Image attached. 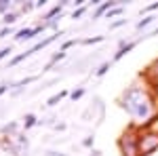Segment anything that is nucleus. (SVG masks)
Returning <instances> with one entry per match:
<instances>
[{
	"instance_id": "4468645a",
	"label": "nucleus",
	"mask_w": 158,
	"mask_h": 156,
	"mask_svg": "<svg viewBox=\"0 0 158 156\" xmlns=\"http://www.w3.org/2000/svg\"><path fill=\"white\" fill-rule=\"evenodd\" d=\"M122 13V6H114V9H110L108 11V19L110 17H114V15H120Z\"/></svg>"
},
{
	"instance_id": "20e7f679",
	"label": "nucleus",
	"mask_w": 158,
	"mask_h": 156,
	"mask_svg": "<svg viewBox=\"0 0 158 156\" xmlns=\"http://www.w3.org/2000/svg\"><path fill=\"white\" fill-rule=\"evenodd\" d=\"M114 6V2H103V4H99L97 6V11H95V17H99V15H103L106 11H110Z\"/></svg>"
},
{
	"instance_id": "9b49d317",
	"label": "nucleus",
	"mask_w": 158,
	"mask_h": 156,
	"mask_svg": "<svg viewBox=\"0 0 158 156\" xmlns=\"http://www.w3.org/2000/svg\"><path fill=\"white\" fill-rule=\"evenodd\" d=\"M82 95H85V89H78V91H72V93H70V97H72L74 101H76V99H80Z\"/></svg>"
},
{
	"instance_id": "7ed1b4c3",
	"label": "nucleus",
	"mask_w": 158,
	"mask_h": 156,
	"mask_svg": "<svg viewBox=\"0 0 158 156\" xmlns=\"http://www.w3.org/2000/svg\"><path fill=\"white\" fill-rule=\"evenodd\" d=\"M135 44H137V42H129V44H127V47H122L120 51H118V53H116V55H114V61L122 59V57H124V55H127V53H129V51H133V48H135Z\"/></svg>"
},
{
	"instance_id": "4be33fe9",
	"label": "nucleus",
	"mask_w": 158,
	"mask_h": 156,
	"mask_svg": "<svg viewBox=\"0 0 158 156\" xmlns=\"http://www.w3.org/2000/svg\"><path fill=\"white\" fill-rule=\"evenodd\" d=\"M6 89H9V84H0V95H2V93H4Z\"/></svg>"
},
{
	"instance_id": "b1692460",
	"label": "nucleus",
	"mask_w": 158,
	"mask_h": 156,
	"mask_svg": "<svg viewBox=\"0 0 158 156\" xmlns=\"http://www.w3.org/2000/svg\"><path fill=\"white\" fill-rule=\"evenodd\" d=\"M152 34H158V27H156V30H154V32H152Z\"/></svg>"
},
{
	"instance_id": "dca6fc26",
	"label": "nucleus",
	"mask_w": 158,
	"mask_h": 156,
	"mask_svg": "<svg viewBox=\"0 0 158 156\" xmlns=\"http://www.w3.org/2000/svg\"><path fill=\"white\" fill-rule=\"evenodd\" d=\"M127 23V19H118V21H114V23H110V30H116V27H120V25Z\"/></svg>"
},
{
	"instance_id": "423d86ee",
	"label": "nucleus",
	"mask_w": 158,
	"mask_h": 156,
	"mask_svg": "<svg viewBox=\"0 0 158 156\" xmlns=\"http://www.w3.org/2000/svg\"><path fill=\"white\" fill-rule=\"evenodd\" d=\"M34 124H36V116H34V114H27V116L23 118V127L30 129V127H34Z\"/></svg>"
},
{
	"instance_id": "2eb2a0df",
	"label": "nucleus",
	"mask_w": 158,
	"mask_h": 156,
	"mask_svg": "<svg viewBox=\"0 0 158 156\" xmlns=\"http://www.w3.org/2000/svg\"><path fill=\"white\" fill-rule=\"evenodd\" d=\"M85 11H86V6H80V9H78V11H74L72 19H78V17H82V15H85Z\"/></svg>"
},
{
	"instance_id": "f03ea898",
	"label": "nucleus",
	"mask_w": 158,
	"mask_h": 156,
	"mask_svg": "<svg viewBox=\"0 0 158 156\" xmlns=\"http://www.w3.org/2000/svg\"><path fill=\"white\" fill-rule=\"evenodd\" d=\"M47 27V23L42 25H36V27H23L21 32H17V36H15V40H30V38H34L40 32V30H44Z\"/></svg>"
},
{
	"instance_id": "6e6552de",
	"label": "nucleus",
	"mask_w": 158,
	"mask_h": 156,
	"mask_svg": "<svg viewBox=\"0 0 158 156\" xmlns=\"http://www.w3.org/2000/svg\"><path fill=\"white\" fill-rule=\"evenodd\" d=\"M61 11H63V6H53L49 13H47V19H51V17H55V15H61Z\"/></svg>"
},
{
	"instance_id": "f3484780",
	"label": "nucleus",
	"mask_w": 158,
	"mask_h": 156,
	"mask_svg": "<svg viewBox=\"0 0 158 156\" xmlns=\"http://www.w3.org/2000/svg\"><path fill=\"white\" fill-rule=\"evenodd\" d=\"M6 55H11V47H6V48H2V51H0V59H4Z\"/></svg>"
},
{
	"instance_id": "0eeeda50",
	"label": "nucleus",
	"mask_w": 158,
	"mask_h": 156,
	"mask_svg": "<svg viewBox=\"0 0 158 156\" xmlns=\"http://www.w3.org/2000/svg\"><path fill=\"white\" fill-rule=\"evenodd\" d=\"M152 21H154V17H146V19H141V21L137 23V30H143V27H148Z\"/></svg>"
},
{
	"instance_id": "1a4fd4ad",
	"label": "nucleus",
	"mask_w": 158,
	"mask_h": 156,
	"mask_svg": "<svg viewBox=\"0 0 158 156\" xmlns=\"http://www.w3.org/2000/svg\"><path fill=\"white\" fill-rule=\"evenodd\" d=\"M103 36H95V38H85V40H80L82 44H95V42H101Z\"/></svg>"
},
{
	"instance_id": "39448f33",
	"label": "nucleus",
	"mask_w": 158,
	"mask_h": 156,
	"mask_svg": "<svg viewBox=\"0 0 158 156\" xmlns=\"http://www.w3.org/2000/svg\"><path fill=\"white\" fill-rule=\"evenodd\" d=\"M65 95H68V91H59L57 95H53V97L49 99V106H55V103H57V101H61V99H63Z\"/></svg>"
},
{
	"instance_id": "f8f14e48",
	"label": "nucleus",
	"mask_w": 158,
	"mask_h": 156,
	"mask_svg": "<svg viewBox=\"0 0 158 156\" xmlns=\"http://www.w3.org/2000/svg\"><path fill=\"white\" fill-rule=\"evenodd\" d=\"M63 57H65V53H63V51H59V53H57V55H53V59H51V63H49V65H47V68H51V65H53V63H55V61L63 59Z\"/></svg>"
},
{
	"instance_id": "9d476101",
	"label": "nucleus",
	"mask_w": 158,
	"mask_h": 156,
	"mask_svg": "<svg viewBox=\"0 0 158 156\" xmlns=\"http://www.w3.org/2000/svg\"><path fill=\"white\" fill-rule=\"evenodd\" d=\"M15 21H17V15L15 13H6L4 15V23H15Z\"/></svg>"
},
{
	"instance_id": "412c9836",
	"label": "nucleus",
	"mask_w": 158,
	"mask_h": 156,
	"mask_svg": "<svg viewBox=\"0 0 158 156\" xmlns=\"http://www.w3.org/2000/svg\"><path fill=\"white\" fill-rule=\"evenodd\" d=\"M6 34H11V30H9V27H4V30L0 32V38H4V36H6Z\"/></svg>"
},
{
	"instance_id": "5701e85b",
	"label": "nucleus",
	"mask_w": 158,
	"mask_h": 156,
	"mask_svg": "<svg viewBox=\"0 0 158 156\" xmlns=\"http://www.w3.org/2000/svg\"><path fill=\"white\" fill-rule=\"evenodd\" d=\"M49 156H63V154H57V152H49Z\"/></svg>"
},
{
	"instance_id": "a211bd4d",
	"label": "nucleus",
	"mask_w": 158,
	"mask_h": 156,
	"mask_svg": "<svg viewBox=\"0 0 158 156\" xmlns=\"http://www.w3.org/2000/svg\"><path fill=\"white\" fill-rule=\"evenodd\" d=\"M156 9H158V2H154V4H150V6H146V9H143L141 13H150V11H156Z\"/></svg>"
},
{
	"instance_id": "aec40b11",
	"label": "nucleus",
	"mask_w": 158,
	"mask_h": 156,
	"mask_svg": "<svg viewBox=\"0 0 158 156\" xmlns=\"http://www.w3.org/2000/svg\"><path fill=\"white\" fill-rule=\"evenodd\" d=\"M6 6H9V2H6V0H2V2H0V13L4 11V9H6Z\"/></svg>"
},
{
	"instance_id": "ddd939ff",
	"label": "nucleus",
	"mask_w": 158,
	"mask_h": 156,
	"mask_svg": "<svg viewBox=\"0 0 158 156\" xmlns=\"http://www.w3.org/2000/svg\"><path fill=\"white\" fill-rule=\"evenodd\" d=\"M110 65H112V63H110V61H106V63H103V65H101V68L97 70V76H103V74L110 70Z\"/></svg>"
},
{
	"instance_id": "6ab92c4d",
	"label": "nucleus",
	"mask_w": 158,
	"mask_h": 156,
	"mask_svg": "<svg viewBox=\"0 0 158 156\" xmlns=\"http://www.w3.org/2000/svg\"><path fill=\"white\" fill-rule=\"evenodd\" d=\"M15 129H17V124H15V122H11V124H6V127H4L2 131H4V133H9V131H15Z\"/></svg>"
},
{
	"instance_id": "f257e3e1",
	"label": "nucleus",
	"mask_w": 158,
	"mask_h": 156,
	"mask_svg": "<svg viewBox=\"0 0 158 156\" xmlns=\"http://www.w3.org/2000/svg\"><path fill=\"white\" fill-rule=\"evenodd\" d=\"M158 150V135H143L139 139V156H150Z\"/></svg>"
}]
</instances>
